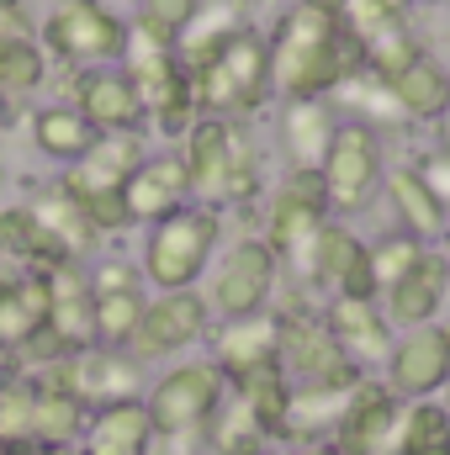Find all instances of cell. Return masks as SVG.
<instances>
[{
	"label": "cell",
	"instance_id": "e575fe53",
	"mask_svg": "<svg viewBox=\"0 0 450 455\" xmlns=\"http://www.w3.org/2000/svg\"><path fill=\"white\" fill-rule=\"evenodd\" d=\"M0 254H5L16 270H37V275L69 265L64 249H59V243L43 233V223L27 212V202H21V207H0Z\"/></svg>",
	"mask_w": 450,
	"mask_h": 455
},
{
	"label": "cell",
	"instance_id": "5bb4252c",
	"mask_svg": "<svg viewBox=\"0 0 450 455\" xmlns=\"http://www.w3.org/2000/svg\"><path fill=\"white\" fill-rule=\"evenodd\" d=\"M329 223V196H324V180L318 170H292L276 196H270V212H265V243L276 249V259H297L308 249V238Z\"/></svg>",
	"mask_w": 450,
	"mask_h": 455
},
{
	"label": "cell",
	"instance_id": "7a4b0ae2",
	"mask_svg": "<svg viewBox=\"0 0 450 455\" xmlns=\"http://www.w3.org/2000/svg\"><path fill=\"white\" fill-rule=\"evenodd\" d=\"M181 164L191 180V202L202 207H244L260 191V154L249 132L223 116H197L181 138Z\"/></svg>",
	"mask_w": 450,
	"mask_h": 455
},
{
	"label": "cell",
	"instance_id": "ba28073f",
	"mask_svg": "<svg viewBox=\"0 0 450 455\" xmlns=\"http://www.w3.org/2000/svg\"><path fill=\"white\" fill-rule=\"evenodd\" d=\"M382 175H387V164H382V132L366 127V122H339L334 143H329V154L318 164L329 212H344V218L366 212L376 202V191H382Z\"/></svg>",
	"mask_w": 450,
	"mask_h": 455
},
{
	"label": "cell",
	"instance_id": "7bdbcfd3",
	"mask_svg": "<svg viewBox=\"0 0 450 455\" xmlns=\"http://www.w3.org/2000/svg\"><path fill=\"white\" fill-rule=\"evenodd\" d=\"M32 37V16H27V0H0V53L11 43H27Z\"/></svg>",
	"mask_w": 450,
	"mask_h": 455
},
{
	"label": "cell",
	"instance_id": "44dd1931",
	"mask_svg": "<svg viewBox=\"0 0 450 455\" xmlns=\"http://www.w3.org/2000/svg\"><path fill=\"white\" fill-rule=\"evenodd\" d=\"M446 297H450V265L440 259V249H424L419 265L382 291V313L398 329H424V323H435Z\"/></svg>",
	"mask_w": 450,
	"mask_h": 455
},
{
	"label": "cell",
	"instance_id": "8fae6325",
	"mask_svg": "<svg viewBox=\"0 0 450 455\" xmlns=\"http://www.w3.org/2000/svg\"><path fill=\"white\" fill-rule=\"evenodd\" d=\"M207 334H213V307H207L202 291H159V297L143 302V318H138V329L127 339V355L138 365L175 360V355L197 349Z\"/></svg>",
	"mask_w": 450,
	"mask_h": 455
},
{
	"label": "cell",
	"instance_id": "816d5d0a",
	"mask_svg": "<svg viewBox=\"0 0 450 455\" xmlns=\"http://www.w3.org/2000/svg\"><path fill=\"white\" fill-rule=\"evenodd\" d=\"M440 408H446V413H450V387H446V403H440Z\"/></svg>",
	"mask_w": 450,
	"mask_h": 455
},
{
	"label": "cell",
	"instance_id": "f1b7e54d",
	"mask_svg": "<svg viewBox=\"0 0 450 455\" xmlns=\"http://www.w3.org/2000/svg\"><path fill=\"white\" fill-rule=\"evenodd\" d=\"M85 419H91V408L75 392H64L43 371L32 376V445H43V451H75L80 435H85Z\"/></svg>",
	"mask_w": 450,
	"mask_h": 455
},
{
	"label": "cell",
	"instance_id": "cb8c5ba5",
	"mask_svg": "<svg viewBox=\"0 0 450 455\" xmlns=\"http://www.w3.org/2000/svg\"><path fill=\"white\" fill-rule=\"evenodd\" d=\"M48 323V281L37 270L0 275V371L43 334Z\"/></svg>",
	"mask_w": 450,
	"mask_h": 455
},
{
	"label": "cell",
	"instance_id": "4fadbf2b",
	"mask_svg": "<svg viewBox=\"0 0 450 455\" xmlns=\"http://www.w3.org/2000/svg\"><path fill=\"white\" fill-rule=\"evenodd\" d=\"M32 376H37V371H32ZM43 376H53L64 392H75L91 413H96V408H112V403L143 397V365H138L127 349H107V344H91V349L64 355V360L48 365Z\"/></svg>",
	"mask_w": 450,
	"mask_h": 455
},
{
	"label": "cell",
	"instance_id": "d4e9b609",
	"mask_svg": "<svg viewBox=\"0 0 450 455\" xmlns=\"http://www.w3.org/2000/svg\"><path fill=\"white\" fill-rule=\"evenodd\" d=\"M324 323H329V334L339 339V349L366 371V365H387V355H392V323H387V313H382V302H360V297H329V307H324Z\"/></svg>",
	"mask_w": 450,
	"mask_h": 455
},
{
	"label": "cell",
	"instance_id": "f6af8a7d",
	"mask_svg": "<svg viewBox=\"0 0 450 455\" xmlns=\"http://www.w3.org/2000/svg\"><path fill=\"white\" fill-rule=\"evenodd\" d=\"M286 455H344V451H339L334 440H313V445H292Z\"/></svg>",
	"mask_w": 450,
	"mask_h": 455
},
{
	"label": "cell",
	"instance_id": "f907efd6",
	"mask_svg": "<svg viewBox=\"0 0 450 455\" xmlns=\"http://www.w3.org/2000/svg\"><path fill=\"white\" fill-rule=\"evenodd\" d=\"M440 259H446V265H450V233H446V238H440Z\"/></svg>",
	"mask_w": 450,
	"mask_h": 455
},
{
	"label": "cell",
	"instance_id": "836d02e7",
	"mask_svg": "<svg viewBox=\"0 0 450 455\" xmlns=\"http://www.w3.org/2000/svg\"><path fill=\"white\" fill-rule=\"evenodd\" d=\"M91 143H96V127L75 112L69 101H53V107L32 112V148L43 159H53V164L69 170V164H80L91 154Z\"/></svg>",
	"mask_w": 450,
	"mask_h": 455
},
{
	"label": "cell",
	"instance_id": "8992f818",
	"mask_svg": "<svg viewBox=\"0 0 450 455\" xmlns=\"http://www.w3.org/2000/svg\"><path fill=\"white\" fill-rule=\"evenodd\" d=\"M117 69L133 80V91L143 101V116L165 138H186V127L202 116L197 112V96H191V75H186V64L175 59L170 43H154V37H143V32L127 27V48H122Z\"/></svg>",
	"mask_w": 450,
	"mask_h": 455
},
{
	"label": "cell",
	"instance_id": "30bf717a",
	"mask_svg": "<svg viewBox=\"0 0 450 455\" xmlns=\"http://www.w3.org/2000/svg\"><path fill=\"white\" fill-rule=\"evenodd\" d=\"M276 281H281L276 249L265 238H238L223 259H218L213 286L202 297H207L213 318H249V313H270Z\"/></svg>",
	"mask_w": 450,
	"mask_h": 455
},
{
	"label": "cell",
	"instance_id": "1f68e13d",
	"mask_svg": "<svg viewBox=\"0 0 450 455\" xmlns=\"http://www.w3.org/2000/svg\"><path fill=\"white\" fill-rule=\"evenodd\" d=\"M244 27H249V21H244V5H238V0H207V5L191 16V27L175 37V59L186 64V75H197L213 53H223V43H233Z\"/></svg>",
	"mask_w": 450,
	"mask_h": 455
},
{
	"label": "cell",
	"instance_id": "f546056e",
	"mask_svg": "<svg viewBox=\"0 0 450 455\" xmlns=\"http://www.w3.org/2000/svg\"><path fill=\"white\" fill-rule=\"evenodd\" d=\"M382 191H387V202H392V212H398V228L414 233L419 243H435V238H446L450 233V212L440 207V196L424 186L419 164H398V170H387V175H382Z\"/></svg>",
	"mask_w": 450,
	"mask_h": 455
},
{
	"label": "cell",
	"instance_id": "c3c4849f",
	"mask_svg": "<svg viewBox=\"0 0 450 455\" xmlns=\"http://www.w3.org/2000/svg\"><path fill=\"white\" fill-rule=\"evenodd\" d=\"M302 5H318V11H334V16H344V0H302Z\"/></svg>",
	"mask_w": 450,
	"mask_h": 455
},
{
	"label": "cell",
	"instance_id": "ffe728a7",
	"mask_svg": "<svg viewBox=\"0 0 450 455\" xmlns=\"http://www.w3.org/2000/svg\"><path fill=\"white\" fill-rule=\"evenodd\" d=\"M122 202H127V218L143 223V228L165 223L170 212L191 207V180H186L181 154H149L133 170V180L122 186Z\"/></svg>",
	"mask_w": 450,
	"mask_h": 455
},
{
	"label": "cell",
	"instance_id": "ab89813d",
	"mask_svg": "<svg viewBox=\"0 0 450 455\" xmlns=\"http://www.w3.org/2000/svg\"><path fill=\"white\" fill-rule=\"evenodd\" d=\"M43 80H48V53L37 48V37L11 43V48L0 53V96H5V101H21V96L43 91Z\"/></svg>",
	"mask_w": 450,
	"mask_h": 455
},
{
	"label": "cell",
	"instance_id": "3957f363",
	"mask_svg": "<svg viewBox=\"0 0 450 455\" xmlns=\"http://www.w3.org/2000/svg\"><path fill=\"white\" fill-rule=\"evenodd\" d=\"M223 238V218L218 207H181L165 223H154L143 233V254H138V275L154 291H197V281L207 275L213 254Z\"/></svg>",
	"mask_w": 450,
	"mask_h": 455
},
{
	"label": "cell",
	"instance_id": "f35d334b",
	"mask_svg": "<svg viewBox=\"0 0 450 455\" xmlns=\"http://www.w3.org/2000/svg\"><path fill=\"white\" fill-rule=\"evenodd\" d=\"M32 445V376L0 371V451Z\"/></svg>",
	"mask_w": 450,
	"mask_h": 455
},
{
	"label": "cell",
	"instance_id": "603a6c76",
	"mask_svg": "<svg viewBox=\"0 0 450 455\" xmlns=\"http://www.w3.org/2000/svg\"><path fill=\"white\" fill-rule=\"evenodd\" d=\"M48 281V334L64 344L69 355L75 349H91L96 344V297H91V275H85V265H59V270H48L43 275Z\"/></svg>",
	"mask_w": 450,
	"mask_h": 455
},
{
	"label": "cell",
	"instance_id": "5b68a950",
	"mask_svg": "<svg viewBox=\"0 0 450 455\" xmlns=\"http://www.w3.org/2000/svg\"><path fill=\"white\" fill-rule=\"evenodd\" d=\"M191 96H197V112L202 116H238L260 112L265 96H270V48H265V32L244 27L233 43H223V53H213L197 75H191Z\"/></svg>",
	"mask_w": 450,
	"mask_h": 455
},
{
	"label": "cell",
	"instance_id": "bcb514c9",
	"mask_svg": "<svg viewBox=\"0 0 450 455\" xmlns=\"http://www.w3.org/2000/svg\"><path fill=\"white\" fill-rule=\"evenodd\" d=\"M0 455H69V451H43V445H11V451Z\"/></svg>",
	"mask_w": 450,
	"mask_h": 455
},
{
	"label": "cell",
	"instance_id": "60d3db41",
	"mask_svg": "<svg viewBox=\"0 0 450 455\" xmlns=\"http://www.w3.org/2000/svg\"><path fill=\"white\" fill-rule=\"evenodd\" d=\"M207 0H138V16L127 21L133 32H143V37H154V43H170L175 48V37L191 27V16L202 11Z\"/></svg>",
	"mask_w": 450,
	"mask_h": 455
},
{
	"label": "cell",
	"instance_id": "db71d44e",
	"mask_svg": "<svg viewBox=\"0 0 450 455\" xmlns=\"http://www.w3.org/2000/svg\"><path fill=\"white\" fill-rule=\"evenodd\" d=\"M238 5H244V11H249V5H260V0H238Z\"/></svg>",
	"mask_w": 450,
	"mask_h": 455
},
{
	"label": "cell",
	"instance_id": "4dcf8cb0",
	"mask_svg": "<svg viewBox=\"0 0 450 455\" xmlns=\"http://www.w3.org/2000/svg\"><path fill=\"white\" fill-rule=\"evenodd\" d=\"M355 387H360V381H355ZM355 387H292L286 419H281V440H292V445L334 440L339 413H344V403H350Z\"/></svg>",
	"mask_w": 450,
	"mask_h": 455
},
{
	"label": "cell",
	"instance_id": "d590c367",
	"mask_svg": "<svg viewBox=\"0 0 450 455\" xmlns=\"http://www.w3.org/2000/svg\"><path fill=\"white\" fill-rule=\"evenodd\" d=\"M392 455H450V413L435 403V397L398 408Z\"/></svg>",
	"mask_w": 450,
	"mask_h": 455
},
{
	"label": "cell",
	"instance_id": "7402d4cb",
	"mask_svg": "<svg viewBox=\"0 0 450 455\" xmlns=\"http://www.w3.org/2000/svg\"><path fill=\"white\" fill-rule=\"evenodd\" d=\"M392 429H398V397L382 381H360L339 413L334 445L344 455H392Z\"/></svg>",
	"mask_w": 450,
	"mask_h": 455
},
{
	"label": "cell",
	"instance_id": "484cf974",
	"mask_svg": "<svg viewBox=\"0 0 450 455\" xmlns=\"http://www.w3.org/2000/svg\"><path fill=\"white\" fill-rule=\"evenodd\" d=\"M75 455H154V424H149L143 397L96 408L85 419V435H80Z\"/></svg>",
	"mask_w": 450,
	"mask_h": 455
},
{
	"label": "cell",
	"instance_id": "b9f144b4",
	"mask_svg": "<svg viewBox=\"0 0 450 455\" xmlns=\"http://www.w3.org/2000/svg\"><path fill=\"white\" fill-rule=\"evenodd\" d=\"M366 249H371V275H376V297H382L398 275H408V270L419 265V254H424L430 243H419L414 233L398 228V233H387V238H376V243H366Z\"/></svg>",
	"mask_w": 450,
	"mask_h": 455
},
{
	"label": "cell",
	"instance_id": "681fc988",
	"mask_svg": "<svg viewBox=\"0 0 450 455\" xmlns=\"http://www.w3.org/2000/svg\"><path fill=\"white\" fill-rule=\"evenodd\" d=\"M5 122H11V101L0 96V132H5Z\"/></svg>",
	"mask_w": 450,
	"mask_h": 455
},
{
	"label": "cell",
	"instance_id": "9c48e42d",
	"mask_svg": "<svg viewBox=\"0 0 450 455\" xmlns=\"http://www.w3.org/2000/svg\"><path fill=\"white\" fill-rule=\"evenodd\" d=\"M297 281L308 291H329V297H360V302H376V275H371V249L339 223H324L308 249L292 259Z\"/></svg>",
	"mask_w": 450,
	"mask_h": 455
},
{
	"label": "cell",
	"instance_id": "ac0fdd59",
	"mask_svg": "<svg viewBox=\"0 0 450 455\" xmlns=\"http://www.w3.org/2000/svg\"><path fill=\"white\" fill-rule=\"evenodd\" d=\"M213 365L223 371L228 381L249 376V371H265V365H281V318L276 313H249V318H223L213 334Z\"/></svg>",
	"mask_w": 450,
	"mask_h": 455
},
{
	"label": "cell",
	"instance_id": "d6986e66",
	"mask_svg": "<svg viewBox=\"0 0 450 455\" xmlns=\"http://www.w3.org/2000/svg\"><path fill=\"white\" fill-rule=\"evenodd\" d=\"M69 107L96 127V138L101 132H143V122H149L138 91H133V80L117 64H107V69H80Z\"/></svg>",
	"mask_w": 450,
	"mask_h": 455
},
{
	"label": "cell",
	"instance_id": "52a82bcc",
	"mask_svg": "<svg viewBox=\"0 0 450 455\" xmlns=\"http://www.w3.org/2000/svg\"><path fill=\"white\" fill-rule=\"evenodd\" d=\"M37 48L69 69H107L122 64L127 48V16H117L107 0H59L43 16Z\"/></svg>",
	"mask_w": 450,
	"mask_h": 455
},
{
	"label": "cell",
	"instance_id": "8d00e7d4",
	"mask_svg": "<svg viewBox=\"0 0 450 455\" xmlns=\"http://www.w3.org/2000/svg\"><path fill=\"white\" fill-rule=\"evenodd\" d=\"M228 392H233L254 419H260V429H265L270 440H281V419H286V397H292V381H286V371H281V365L249 371V376L228 381Z\"/></svg>",
	"mask_w": 450,
	"mask_h": 455
},
{
	"label": "cell",
	"instance_id": "7dc6e473",
	"mask_svg": "<svg viewBox=\"0 0 450 455\" xmlns=\"http://www.w3.org/2000/svg\"><path fill=\"white\" fill-rule=\"evenodd\" d=\"M435 122H440V148H450V101H446V112L435 116Z\"/></svg>",
	"mask_w": 450,
	"mask_h": 455
},
{
	"label": "cell",
	"instance_id": "f5cc1de1",
	"mask_svg": "<svg viewBox=\"0 0 450 455\" xmlns=\"http://www.w3.org/2000/svg\"><path fill=\"white\" fill-rule=\"evenodd\" d=\"M408 5H435V0H408Z\"/></svg>",
	"mask_w": 450,
	"mask_h": 455
},
{
	"label": "cell",
	"instance_id": "7c38bea8",
	"mask_svg": "<svg viewBox=\"0 0 450 455\" xmlns=\"http://www.w3.org/2000/svg\"><path fill=\"white\" fill-rule=\"evenodd\" d=\"M281 318V371L292 387H355L360 365L339 349L318 313H276Z\"/></svg>",
	"mask_w": 450,
	"mask_h": 455
},
{
	"label": "cell",
	"instance_id": "74e56055",
	"mask_svg": "<svg viewBox=\"0 0 450 455\" xmlns=\"http://www.w3.org/2000/svg\"><path fill=\"white\" fill-rule=\"evenodd\" d=\"M202 445L213 455H265V445H270V435L260 429V419L228 392L223 408L213 413V424H207V435H202Z\"/></svg>",
	"mask_w": 450,
	"mask_h": 455
},
{
	"label": "cell",
	"instance_id": "2e32d148",
	"mask_svg": "<svg viewBox=\"0 0 450 455\" xmlns=\"http://www.w3.org/2000/svg\"><path fill=\"white\" fill-rule=\"evenodd\" d=\"M85 275H91V297H96V344L127 349L138 318H143V302H149L138 265H127V259H96V265H85Z\"/></svg>",
	"mask_w": 450,
	"mask_h": 455
},
{
	"label": "cell",
	"instance_id": "e0dca14e",
	"mask_svg": "<svg viewBox=\"0 0 450 455\" xmlns=\"http://www.w3.org/2000/svg\"><path fill=\"white\" fill-rule=\"evenodd\" d=\"M143 159H149V138L143 132H101L91 143V154L59 175V186L69 196H107V191H122L133 180V170Z\"/></svg>",
	"mask_w": 450,
	"mask_h": 455
},
{
	"label": "cell",
	"instance_id": "d6a6232c",
	"mask_svg": "<svg viewBox=\"0 0 450 455\" xmlns=\"http://www.w3.org/2000/svg\"><path fill=\"white\" fill-rule=\"evenodd\" d=\"M382 85L392 91L398 112L408 116V122H435L450 101V69L440 59H430V53H419L408 69H398V75L382 80Z\"/></svg>",
	"mask_w": 450,
	"mask_h": 455
},
{
	"label": "cell",
	"instance_id": "83f0119b",
	"mask_svg": "<svg viewBox=\"0 0 450 455\" xmlns=\"http://www.w3.org/2000/svg\"><path fill=\"white\" fill-rule=\"evenodd\" d=\"M27 212L43 223V233H48V238L64 249V259H75V265H85V259L107 243V238L91 228V218L80 212V202H75L59 180H53V186H37L32 202H27Z\"/></svg>",
	"mask_w": 450,
	"mask_h": 455
},
{
	"label": "cell",
	"instance_id": "ee69618b",
	"mask_svg": "<svg viewBox=\"0 0 450 455\" xmlns=\"http://www.w3.org/2000/svg\"><path fill=\"white\" fill-rule=\"evenodd\" d=\"M419 175H424V186L440 196V207L450 212V148H435V154H424Z\"/></svg>",
	"mask_w": 450,
	"mask_h": 455
},
{
	"label": "cell",
	"instance_id": "4316f807",
	"mask_svg": "<svg viewBox=\"0 0 450 455\" xmlns=\"http://www.w3.org/2000/svg\"><path fill=\"white\" fill-rule=\"evenodd\" d=\"M334 132H339V112L329 96H308V101L281 107V148H286L292 170H318Z\"/></svg>",
	"mask_w": 450,
	"mask_h": 455
},
{
	"label": "cell",
	"instance_id": "11a10c76",
	"mask_svg": "<svg viewBox=\"0 0 450 455\" xmlns=\"http://www.w3.org/2000/svg\"><path fill=\"white\" fill-rule=\"evenodd\" d=\"M0 207H5V202H0Z\"/></svg>",
	"mask_w": 450,
	"mask_h": 455
},
{
	"label": "cell",
	"instance_id": "9a60e30c",
	"mask_svg": "<svg viewBox=\"0 0 450 455\" xmlns=\"http://www.w3.org/2000/svg\"><path fill=\"white\" fill-rule=\"evenodd\" d=\"M446 387H450V329L424 323V329H408L403 339H392V355H387V392L392 397L424 403V397H440Z\"/></svg>",
	"mask_w": 450,
	"mask_h": 455
},
{
	"label": "cell",
	"instance_id": "277c9868",
	"mask_svg": "<svg viewBox=\"0 0 450 455\" xmlns=\"http://www.w3.org/2000/svg\"><path fill=\"white\" fill-rule=\"evenodd\" d=\"M228 397V376L213 360H175L149 392V424H154V445H197L213 424V413Z\"/></svg>",
	"mask_w": 450,
	"mask_h": 455
},
{
	"label": "cell",
	"instance_id": "6da1fadb",
	"mask_svg": "<svg viewBox=\"0 0 450 455\" xmlns=\"http://www.w3.org/2000/svg\"><path fill=\"white\" fill-rule=\"evenodd\" d=\"M270 48V91H281L286 101H308V96H334L339 85H350L355 75H366V53L350 37L344 16L318 11V5H292L276 32L265 37Z\"/></svg>",
	"mask_w": 450,
	"mask_h": 455
}]
</instances>
